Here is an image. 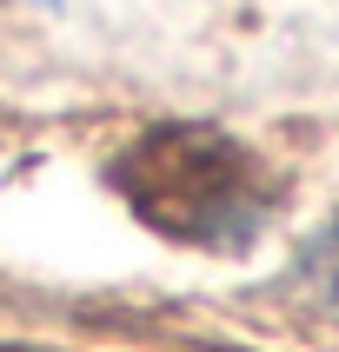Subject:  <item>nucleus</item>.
I'll use <instances>...</instances> for the list:
<instances>
[{"label": "nucleus", "instance_id": "1", "mask_svg": "<svg viewBox=\"0 0 339 352\" xmlns=\"http://www.w3.org/2000/svg\"><path fill=\"white\" fill-rule=\"evenodd\" d=\"M113 186L146 226L206 253L253 246L279 213V186L266 179V166L213 126H153L113 166Z\"/></svg>", "mask_w": 339, "mask_h": 352}, {"label": "nucleus", "instance_id": "2", "mask_svg": "<svg viewBox=\"0 0 339 352\" xmlns=\"http://www.w3.org/2000/svg\"><path fill=\"white\" fill-rule=\"evenodd\" d=\"M306 266H313V279H319V286H326V293L339 299V219H333V226H326V233L313 239V246H306Z\"/></svg>", "mask_w": 339, "mask_h": 352}, {"label": "nucleus", "instance_id": "3", "mask_svg": "<svg viewBox=\"0 0 339 352\" xmlns=\"http://www.w3.org/2000/svg\"><path fill=\"white\" fill-rule=\"evenodd\" d=\"M34 7H60V0H34Z\"/></svg>", "mask_w": 339, "mask_h": 352}]
</instances>
